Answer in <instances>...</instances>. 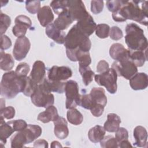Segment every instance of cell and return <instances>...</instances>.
Returning <instances> with one entry per match:
<instances>
[{
  "label": "cell",
  "mask_w": 148,
  "mask_h": 148,
  "mask_svg": "<svg viewBox=\"0 0 148 148\" xmlns=\"http://www.w3.org/2000/svg\"><path fill=\"white\" fill-rule=\"evenodd\" d=\"M123 1L121 7L112 13L114 21L124 22L127 20H132L145 26L147 25V1Z\"/></svg>",
  "instance_id": "6da1fadb"
},
{
  "label": "cell",
  "mask_w": 148,
  "mask_h": 148,
  "mask_svg": "<svg viewBox=\"0 0 148 148\" xmlns=\"http://www.w3.org/2000/svg\"><path fill=\"white\" fill-rule=\"evenodd\" d=\"M27 76L19 77L13 71L5 73L1 82V96L8 99H12L14 98L19 92H23L25 87Z\"/></svg>",
  "instance_id": "7a4b0ae2"
},
{
  "label": "cell",
  "mask_w": 148,
  "mask_h": 148,
  "mask_svg": "<svg viewBox=\"0 0 148 148\" xmlns=\"http://www.w3.org/2000/svg\"><path fill=\"white\" fill-rule=\"evenodd\" d=\"M125 43L130 50L145 51L147 50V40L143 30L135 23L128 24L125 27Z\"/></svg>",
  "instance_id": "3957f363"
},
{
  "label": "cell",
  "mask_w": 148,
  "mask_h": 148,
  "mask_svg": "<svg viewBox=\"0 0 148 148\" xmlns=\"http://www.w3.org/2000/svg\"><path fill=\"white\" fill-rule=\"evenodd\" d=\"M64 46L66 50L76 51L78 50L88 52L91 49V43L88 36L82 33L74 25L65 36Z\"/></svg>",
  "instance_id": "277c9868"
},
{
  "label": "cell",
  "mask_w": 148,
  "mask_h": 148,
  "mask_svg": "<svg viewBox=\"0 0 148 148\" xmlns=\"http://www.w3.org/2000/svg\"><path fill=\"white\" fill-rule=\"evenodd\" d=\"M42 128L35 124H28L27 127L20 131H17L10 139L11 147L20 148L25 145L32 142L42 134Z\"/></svg>",
  "instance_id": "5b68a950"
},
{
  "label": "cell",
  "mask_w": 148,
  "mask_h": 148,
  "mask_svg": "<svg viewBox=\"0 0 148 148\" xmlns=\"http://www.w3.org/2000/svg\"><path fill=\"white\" fill-rule=\"evenodd\" d=\"M31 99L33 104L39 108H46L54 102V95L45 88L42 83L36 87L31 95Z\"/></svg>",
  "instance_id": "8992f818"
},
{
  "label": "cell",
  "mask_w": 148,
  "mask_h": 148,
  "mask_svg": "<svg viewBox=\"0 0 148 148\" xmlns=\"http://www.w3.org/2000/svg\"><path fill=\"white\" fill-rule=\"evenodd\" d=\"M117 75L112 68H109L106 72L95 75L94 79L96 83L101 86H104L110 94H114L117 91Z\"/></svg>",
  "instance_id": "52a82bcc"
},
{
  "label": "cell",
  "mask_w": 148,
  "mask_h": 148,
  "mask_svg": "<svg viewBox=\"0 0 148 148\" xmlns=\"http://www.w3.org/2000/svg\"><path fill=\"white\" fill-rule=\"evenodd\" d=\"M64 92L66 95L65 106L67 109L75 108L78 105L79 86L76 82L69 80L65 83Z\"/></svg>",
  "instance_id": "ba28073f"
},
{
  "label": "cell",
  "mask_w": 148,
  "mask_h": 148,
  "mask_svg": "<svg viewBox=\"0 0 148 148\" xmlns=\"http://www.w3.org/2000/svg\"><path fill=\"white\" fill-rule=\"evenodd\" d=\"M112 68L114 69L117 76L123 77L127 80H130L138 72L137 67L130 60L115 61Z\"/></svg>",
  "instance_id": "9c48e42d"
},
{
  "label": "cell",
  "mask_w": 148,
  "mask_h": 148,
  "mask_svg": "<svg viewBox=\"0 0 148 148\" xmlns=\"http://www.w3.org/2000/svg\"><path fill=\"white\" fill-rule=\"evenodd\" d=\"M68 10L73 21H78L90 14L80 0L68 1Z\"/></svg>",
  "instance_id": "30bf717a"
},
{
  "label": "cell",
  "mask_w": 148,
  "mask_h": 148,
  "mask_svg": "<svg viewBox=\"0 0 148 148\" xmlns=\"http://www.w3.org/2000/svg\"><path fill=\"white\" fill-rule=\"evenodd\" d=\"M31 47L29 40L26 36L18 38L13 49V55L17 61H21L25 58Z\"/></svg>",
  "instance_id": "8fae6325"
},
{
  "label": "cell",
  "mask_w": 148,
  "mask_h": 148,
  "mask_svg": "<svg viewBox=\"0 0 148 148\" xmlns=\"http://www.w3.org/2000/svg\"><path fill=\"white\" fill-rule=\"evenodd\" d=\"M72 72L70 68L65 66H53L47 72V79L51 81H64L70 78Z\"/></svg>",
  "instance_id": "7c38bea8"
},
{
  "label": "cell",
  "mask_w": 148,
  "mask_h": 148,
  "mask_svg": "<svg viewBox=\"0 0 148 148\" xmlns=\"http://www.w3.org/2000/svg\"><path fill=\"white\" fill-rule=\"evenodd\" d=\"M15 25L12 28L13 35L18 38L25 36L27 29L32 25L31 19L25 15L17 16L14 20Z\"/></svg>",
  "instance_id": "4fadbf2b"
},
{
  "label": "cell",
  "mask_w": 148,
  "mask_h": 148,
  "mask_svg": "<svg viewBox=\"0 0 148 148\" xmlns=\"http://www.w3.org/2000/svg\"><path fill=\"white\" fill-rule=\"evenodd\" d=\"M46 75V66L42 61H36L32 66L29 77L32 82L38 85L42 83L45 80Z\"/></svg>",
  "instance_id": "5bb4252c"
},
{
  "label": "cell",
  "mask_w": 148,
  "mask_h": 148,
  "mask_svg": "<svg viewBox=\"0 0 148 148\" xmlns=\"http://www.w3.org/2000/svg\"><path fill=\"white\" fill-rule=\"evenodd\" d=\"M130 50L126 49L120 43L113 44L109 49V54L111 58L117 61L130 60Z\"/></svg>",
  "instance_id": "9a60e30c"
},
{
  "label": "cell",
  "mask_w": 148,
  "mask_h": 148,
  "mask_svg": "<svg viewBox=\"0 0 148 148\" xmlns=\"http://www.w3.org/2000/svg\"><path fill=\"white\" fill-rule=\"evenodd\" d=\"M75 25L82 33L88 37L95 31L97 28V24L90 14L77 21Z\"/></svg>",
  "instance_id": "2e32d148"
},
{
  "label": "cell",
  "mask_w": 148,
  "mask_h": 148,
  "mask_svg": "<svg viewBox=\"0 0 148 148\" xmlns=\"http://www.w3.org/2000/svg\"><path fill=\"white\" fill-rule=\"evenodd\" d=\"M130 85L134 90H144L148 86V76L143 72L136 73L130 79Z\"/></svg>",
  "instance_id": "e0dca14e"
},
{
  "label": "cell",
  "mask_w": 148,
  "mask_h": 148,
  "mask_svg": "<svg viewBox=\"0 0 148 148\" xmlns=\"http://www.w3.org/2000/svg\"><path fill=\"white\" fill-rule=\"evenodd\" d=\"M54 124V132L56 136L60 139L66 138L69 135V130L66 120L62 117H58L53 121Z\"/></svg>",
  "instance_id": "ac0fdd59"
},
{
  "label": "cell",
  "mask_w": 148,
  "mask_h": 148,
  "mask_svg": "<svg viewBox=\"0 0 148 148\" xmlns=\"http://www.w3.org/2000/svg\"><path fill=\"white\" fill-rule=\"evenodd\" d=\"M37 17L40 25L47 27L54 20V14L51 9L49 6H44L39 9L37 13Z\"/></svg>",
  "instance_id": "d6986e66"
},
{
  "label": "cell",
  "mask_w": 148,
  "mask_h": 148,
  "mask_svg": "<svg viewBox=\"0 0 148 148\" xmlns=\"http://www.w3.org/2000/svg\"><path fill=\"white\" fill-rule=\"evenodd\" d=\"M46 34L47 36L53 39L54 42L58 44H64L65 38V34L64 31H61L57 28L53 24L51 23L49 24L45 29Z\"/></svg>",
  "instance_id": "ffe728a7"
},
{
  "label": "cell",
  "mask_w": 148,
  "mask_h": 148,
  "mask_svg": "<svg viewBox=\"0 0 148 148\" xmlns=\"http://www.w3.org/2000/svg\"><path fill=\"white\" fill-rule=\"evenodd\" d=\"M90 95L92 101V107H94L95 105H102L104 107L106 106L107 103V97L105 95V90L103 88H92L90 91Z\"/></svg>",
  "instance_id": "44dd1931"
},
{
  "label": "cell",
  "mask_w": 148,
  "mask_h": 148,
  "mask_svg": "<svg viewBox=\"0 0 148 148\" xmlns=\"http://www.w3.org/2000/svg\"><path fill=\"white\" fill-rule=\"evenodd\" d=\"M133 135L135 140L134 143L135 146L139 147H146L147 132L145 127L140 125L136 126L134 130Z\"/></svg>",
  "instance_id": "7402d4cb"
},
{
  "label": "cell",
  "mask_w": 148,
  "mask_h": 148,
  "mask_svg": "<svg viewBox=\"0 0 148 148\" xmlns=\"http://www.w3.org/2000/svg\"><path fill=\"white\" fill-rule=\"evenodd\" d=\"M73 21L68 10L66 9L58 14V17L54 20L53 24L58 29L64 31V29H67Z\"/></svg>",
  "instance_id": "603a6c76"
},
{
  "label": "cell",
  "mask_w": 148,
  "mask_h": 148,
  "mask_svg": "<svg viewBox=\"0 0 148 148\" xmlns=\"http://www.w3.org/2000/svg\"><path fill=\"white\" fill-rule=\"evenodd\" d=\"M58 117L57 108L53 105H51L46 108L44 112L40 113L37 119L43 123H47L50 121H54Z\"/></svg>",
  "instance_id": "cb8c5ba5"
},
{
  "label": "cell",
  "mask_w": 148,
  "mask_h": 148,
  "mask_svg": "<svg viewBox=\"0 0 148 148\" xmlns=\"http://www.w3.org/2000/svg\"><path fill=\"white\" fill-rule=\"evenodd\" d=\"M121 123L120 117L115 113H109L107 116V120L104 123L103 128L109 132H115L119 128Z\"/></svg>",
  "instance_id": "d4e9b609"
},
{
  "label": "cell",
  "mask_w": 148,
  "mask_h": 148,
  "mask_svg": "<svg viewBox=\"0 0 148 148\" xmlns=\"http://www.w3.org/2000/svg\"><path fill=\"white\" fill-rule=\"evenodd\" d=\"M46 88L50 92H55L62 94L64 92L65 83L61 81H51L45 78L42 82Z\"/></svg>",
  "instance_id": "484cf974"
},
{
  "label": "cell",
  "mask_w": 148,
  "mask_h": 148,
  "mask_svg": "<svg viewBox=\"0 0 148 148\" xmlns=\"http://www.w3.org/2000/svg\"><path fill=\"white\" fill-rule=\"evenodd\" d=\"M106 131L103 127L96 125L91 128L88 132V137L90 140L93 143L100 142L105 136Z\"/></svg>",
  "instance_id": "4316f807"
},
{
  "label": "cell",
  "mask_w": 148,
  "mask_h": 148,
  "mask_svg": "<svg viewBox=\"0 0 148 148\" xmlns=\"http://www.w3.org/2000/svg\"><path fill=\"white\" fill-rule=\"evenodd\" d=\"M14 132L12 126L7 122H5L3 118L1 117L0 123V139L1 145L2 147H3V145H5L6 143V139Z\"/></svg>",
  "instance_id": "83f0119b"
},
{
  "label": "cell",
  "mask_w": 148,
  "mask_h": 148,
  "mask_svg": "<svg viewBox=\"0 0 148 148\" xmlns=\"http://www.w3.org/2000/svg\"><path fill=\"white\" fill-rule=\"evenodd\" d=\"M147 50L145 51L130 50V60L132 62L136 67L142 66L145 61H147Z\"/></svg>",
  "instance_id": "f1b7e54d"
},
{
  "label": "cell",
  "mask_w": 148,
  "mask_h": 148,
  "mask_svg": "<svg viewBox=\"0 0 148 148\" xmlns=\"http://www.w3.org/2000/svg\"><path fill=\"white\" fill-rule=\"evenodd\" d=\"M14 64V61L13 57L8 53H5L3 50L1 51V69L5 71H10Z\"/></svg>",
  "instance_id": "f546056e"
},
{
  "label": "cell",
  "mask_w": 148,
  "mask_h": 148,
  "mask_svg": "<svg viewBox=\"0 0 148 148\" xmlns=\"http://www.w3.org/2000/svg\"><path fill=\"white\" fill-rule=\"evenodd\" d=\"M66 117L71 124L75 125L82 124L83 120L82 114L76 108L69 109L66 113Z\"/></svg>",
  "instance_id": "4dcf8cb0"
},
{
  "label": "cell",
  "mask_w": 148,
  "mask_h": 148,
  "mask_svg": "<svg viewBox=\"0 0 148 148\" xmlns=\"http://www.w3.org/2000/svg\"><path fill=\"white\" fill-rule=\"evenodd\" d=\"M79 71L82 77V81L84 84L86 86H88L93 80L95 76L94 72L91 69L89 66H79Z\"/></svg>",
  "instance_id": "1f68e13d"
},
{
  "label": "cell",
  "mask_w": 148,
  "mask_h": 148,
  "mask_svg": "<svg viewBox=\"0 0 148 148\" xmlns=\"http://www.w3.org/2000/svg\"><path fill=\"white\" fill-rule=\"evenodd\" d=\"M50 6L54 12L58 15L68 9V1H53L50 2Z\"/></svg>",
  "instance_id": "d6a6232c"
},
{
  "label": "cell",
  "mask_w": 148,
  "mask_h": 148,
  "mask_svg": "<svg viewBox=\"0 0 148 148\" xmlns=\"http://www.w3.org/2000/svg\"><path fill=\"white\" fill-rule=\"evenodd\" d=\"M100 145L103 148L118 147V143L116 138L110 135L104 136L100 141Z\"/></svg>",
  "instance_id": "836d02e7"
},
{
  "label": "cell",
  "mask_w": 148,
  "mask_h": 148,
  "mask_svg": "<svg viewBox=\"0 0 148 148\" xmlns=\"http://www.w3.org/2000/svg\"><path fill=\"white\" fill-rule=\"evenodd\" d=\"M110 27L106 24H99L97 25L95 29L96 35L101 38L105 39L108 37L109 35Z\"/></svg>",
  "instance_id": "e575fe53"
},
{
  "label": "cell",
  "mask_w": 148,
  "mask_h": 148,
  "mask_svg": "<svg viewBox=\"0 0 148 148\" xmlns=\"http://www.w3.org/2000/svg\"><path fill=\"white\" fill-rule=\"evenodd\" d=\"M92 101L90 94L80 95L78 101L79 106L86 109L90 110L92 107Z\"/></svg>",
  "instance_id": "d590c367"
},
{
  "label": "cell",
  "mask_w": 148,
  "mask_h": 148,
  "mask_svg": "<svg viewBox=\"0 0 148 148\" xmlns=\"http://www.w3.org/2000/svg\"><path fill=\"white\" fill-rule=\"evenodd\" d=\"M26 10L31 14L38 13L40 9V1H27L25 2Z\"/></svg>",
  "instance_id": "8d00e7d4"
},
{
  "label": "cell",
  "mask_w": 148,
  "mask_h": 148,
  "mask_svg": "<svg viewBox=\"0 0 148 148\" xmlns=\"http://www.w3.org/2000/svg\"><path fill=\"white\" fill-rule=\"evenodd\" d=\"M1 34L3 35V34L6 31L8 27L11 24V19L10 17L7 14L3 13L1 12Z\"/></svg>",
  "instance_id": "74e56055"
},
{
  "label": "cell",
  "mask_w": 148,
  "mask_h": 148,
  "mask_svg": "<svg viewBox=\"0 0 148 148\" xmlns=\"http://www.w3.org/2000/svg\"><path fill=\"white\" fill-rule=\"evenodd\" d=\"M37 86H38L37 84H36L32 82V80L31 79L29 76H27L25 85L24 89L23 91V93L26 96L31 97V95L34 92Z\"/></svg>",
  "instance_id": "f35d334b"
},
{
  "label": "cell",
  "mask_w": 148,
  "mask_h": 148,
  "mask_svg": "<svg viewBox=\"0 0 148 148\" xmlns=\"http://www.w3.org/2000/svg\"><path fill=\"white\" fill-rule=\"evenodd\" d=\"M29 65L26 62H21L16 67L15 73L19 77H25L29 72Z\"/></svg>",
  "instance_id": "ab89813d"
},
{
  "label": "cell",
  "mask_w": 148,
  "mask_h": 148,
  "mask_svg": "<svg viewBox=\"0 0 148 148\" xmlns=\"http://www.w3.org/2000/svg\"><path fill=\"white\" fill-rule=\"evenodd\" d=\"M7 123L12 126V127L14 130V132L21 131V130L25 129L28 125L26 121H25L24 120H21V119L12 120V121H8Z\"/></svg>",
  "instance_id": "60d3db41"
},
{
  "label": "cell",
  "mask_w": 148,
  "mask_h": 148,
  "mask_svg": "<svg viewBox=\"0 0 148 148\" xmlns=\"http://www.w3.org/2000/svg\"><path fill=\"white\" fill-rule=\"evenodd\" d=\"M15 115V109L13 107L9 106L1 109V117L3 119L10 120L13 119Z\"/></svg>",
  "instance_id": "b9f144b4"
},
{
  "label": "cell",
  "mask_w": 148,
  "mask_h": 148,
  "mask_svg": "<svg viewBox=\"0 0 148 148\" xmlns=\"http://www.w3.org/2000/svg\"><path fill=\"white\" fill-rule=\"evenodd\" d=\"M115 138L118 143L123 140H128V132L127 130L125 128L119 127L115 132Z\"/></svg>",
  "instance_id": "7bdbcfd3"
},
{
  "label": "cell",
  "mask_w": 148,
  "mask_h": 148,
  "mask_svg": "<svg viewBox=\"0 0 148 148\" xmlns=\"http://www.w3.org/2000/svg\"><path fill=\"white\" fill-rule=\"evenodd\" d=\"M103 8V1H91V11L92 13L97 14L100 13Z\"/></svg>",
  "instance_id": "ee69618b"
},
{
  "label": "cell",
  "mask_w": 148,
  "mask_h": 148,
  "mask_svg": "<svg viewBox=\"0 0 148 148\" xmlns=\"http://www.w3.org/2000/svg\"><path fill=\"white\" fill-rule=\"evenodd\" d=\"M110 38L114 40H118L122 38L123 36L121 29L117 26H113L110 28Z\"/></svg>",
  "instance_id": "f6af8a7d"
},
{
  "label": "cell",
  "mask_w": 148,
  "mask_h": 148,
  "mask_svg": "<svg viewBox=\"0 0 148 148\" xmlns=\"http://www.w3.org/2000/svg\"><path fill=\"white\" fill-rule=\"evenodd\" d=\"M122 0L120 1H106V6L108 9L112 12L114 13L117 11L121 6Z\"/></svg>",
  "instance_id": "bcb514c9"
},
{
  "label": "cell",
  "mask_w": 148,
  "mask_h": 148,
  "mask_svg": "<svg viewBox=\"0 0 148 148\" xmlns=\"http://www.w3.org/2000/svg\"><path fill=\"white\" fill-rule=\"evenodd\" d=\"M1 50H7L11 47L12 41L8 36L5 35H1Z\"/></svg>",
  "instance_id": "7dc6e473"
},
{
  "label": "cell",
  "mask_w": 148,
  "mask_h": 148,
  "mask_svg": "<svg viewBox=\"0 0 148 148\" xmlns=\"http://www.w3.org/2000/svg\"><path fill=\"white\" fill-rule=\"evenodd\" d=\"M109 69V64L108 63V62H106V61L102 60H100L97 66V71L98 73H104L105 72H106L107 71H108Z\"/></svg>",
  "instance_id": "c3c4849f"
},
{
  "label": "cell",
  "mask_w": 148,
  "mask_h": 148,
  "mask_svg": "<svg viewBox=\"0 0 148 148\" xmlns=\"http://www.w3.org/2000/svg\"><path fill=\"white\" fill-rule=\"evenodd\" d=\"M104 108L105 107L102 105H95L90 109V111L94 116L99 117L102 114L104 110Z\"/></svg>",
  "instance_id": "681fc988"
},
{
  "label": "cell",
  "mask_w": 148,
  "mask_h": 148,
  "mask_svg": "<svg viewBox=\"0 0 148 148\" xmlns=\"http://www.w3.org/2000/svg\"><path fill=\"white\" fill-rule=\"evenodd\" d=\"M35 147H48V143L45 139H38L34 143Z\"/></svg>",
  "instance_id": "f907efd6"
},
{
  "label": "cell",
  "mask_w": 148,
  "mask_h": 148,
  "mask_svg": "<svg viewBox=\"0 0 148 148\" xmlns=\"http://www.w3.org/2000/svg\"><path fill=\"white\" fill-rule=\"evenodd\" d=\"M132 146L128 140H124L118 143V147L125 148V147H132Z\"/></svg>",
  "instance_id": "816d5d0a"
},
{
  "label": "cell",
  "mask_w": 148,
  "mask_h": 148,
  "mask_svg": "<svg viewBox=\"0 0 148 148\" xmlns=\"http://www.w3.org/2000/svg\"><path fill=\"white\" fill-rule=\"evenodd\" d=\"M51 147H61L62 145L58 141H53L51 143Z\"/></svg>",
  "instance_id": "f5cc1de1"
}]
</instances>
